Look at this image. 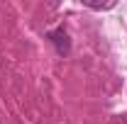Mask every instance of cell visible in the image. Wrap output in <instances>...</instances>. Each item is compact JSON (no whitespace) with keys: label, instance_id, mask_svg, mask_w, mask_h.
Returning <instances> with one entry per match:
<instances>
[{"label":"cell","instance_id":"1","mask_svg":"<svg viewBox=\"0 0 127 124\" xmlns=\"http://www.w3.org/2000/svg\"><path fill=\"white\" fill-rule=\"evenodd\" d=\"M49 37H51V41L56 44L59 54H66V51H68V34H66L64 29H54V32H49Z\"/></svg>","mask_w":127,"mask_h":124}]
</instances>
